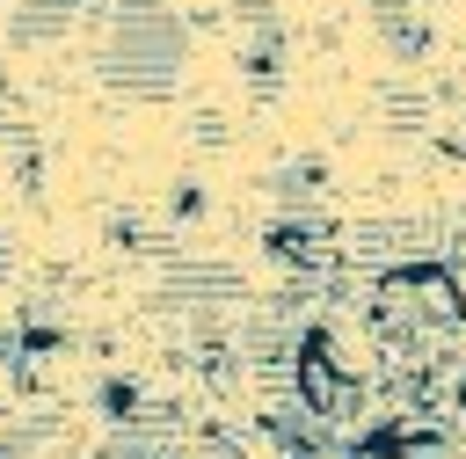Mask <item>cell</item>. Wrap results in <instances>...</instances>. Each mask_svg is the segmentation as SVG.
Listing matches in <instances>:
<instances>
[{
  "label": "cell",
  "mask_w": 466,
  "mask_h": 459,
  "mask_svg": "<svg viewBox=\"0 0 466 459\" xmlns=\"http://www.w3.org/2000/svg\"><path fill=\"white\" fill-rule=\"evenodd\" d=\"M371 22H379V36H386V51H400V58H422V51H430V22H422L408 0H371Z\"/></svg>",
  "instance_id": "obj_4"
},
{
  "label": "cell",
  "mask_w": 466,
  "mask_h": 459,
  "mask_svg": "<svg viewBox=\"0 0 466 459\" xmlns=\"http://www.w3.org/2000/svg\"><path fill=\"white\" fill-rule=\"evenodd\" d=\"M182 51H189V29L160 0H116L109 7V36H102V80L116 95L160 102L175 87V73H182Z\"/></svg>",
  "instance_id": "obj_1"
},
{
  "label": "cell",
  "mask_w": 466,
  "mask_h": 459,
  "mask_svg": "<svg viewBox=\"0 0 466 459\" xmlns=\"http://www.w3.org/2000/svg\"><path fill=\"white\" fill-rule=\"evenodd\" d=\"M291 401H299L313 423H335V430H342V423H364V379H350L313 328L299 335V357H291Z\"/></svg>",
  "instance_id": "obj_2"
},
{
  "label": "cell",
  "mask_w": 466,
  "mask_h": 459,
  "mask_svg": "<svg viewBox=\"0 0 466 459\" xmlns=\"http://www.w3.org/2000/svg\"><path fill=\"white\" fill-rule=\"evenodd\" d=\"M262 248H269L284 270H299L306 284H328V277L342 270V226H335V219H313V211L269 219V226H262Z\"/></svg>",
  "instance_id": "obj_3"
}]
</instances>
